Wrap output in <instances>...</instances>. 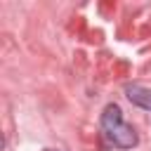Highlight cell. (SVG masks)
I'll use <instances>...</instances> for the list:
<instances>
[{"label":"cell","instance_id":"6da1fadb","mask_svg":"<svg viewBox=\"0 0 151 151\" xmlns=\"http://www.w3.org/2000/svg\"><path fill=\"white\" fill-rule=\"evenodd\" d=\"M101 130L106 134V139L118 146V149H132L137 144V132L132 125H127L123 120V113L116 104H109L101 113Z\"/></svg>","mask_w":151,"mask_h":151},{"label":"cell","instance_id":"7a4b0ae2","mask_svg":"<svg viewBox=\"0 0 151 151\" xmlns=\"http://www.w3.org/2000/svg\"><path fill=\"white\" fill-rule=\"evenodd\" d=\"M125 92H127L130 101H134L137 106H142V109H149V111H151V92H149V90H144V87H139V85H130Z\"/></svg>","mask_w":151,"mask_h":151}]
</instances>
